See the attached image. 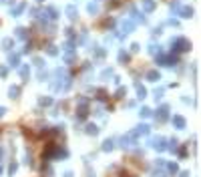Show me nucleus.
I'll return each mask as SVG.
<instances>
[{
  "label": "nucleus",
  "instance_id": "1",
  "mask_svg": "<svg viewBox=\"0 0 201 177\" xmlns=\"http://www.w3.org/2000/svg\"><path fill=\"white\" fill-rule=\"evenodd\" d=\"M171 44H173L175 52H185V50L191 48V42H189L187 38H183V36H181V38H175V42H171Z\"/></svg>",
  "mask_w": 201,
  "mask_h": 177
},
{
  "label": "nucleus",
  "instance_id": "2",
  "mask_svg": "<svg viewBox=\"0 0 201 177\" xmlns=\"http://www.w3.org/2000/svg\"><path fill=\"white\" fill-rule=\"evenodd\" d=\"M149 147H153L157 151H165L167 149V141L163 137H153V139H149Z\"/></svg>",
  "mask_w": 201,
  "mask_h": 177
},
{
  "label": "nucleus",
  "instance_id": "3",
  "mask_svg": "<svg viewBox=\"0 0 201 177\" xmlns=\"http://www.w3.org/2000/svg\"><path fill=\"white\" fill-rule=\"evenodd\" d=\"M149 131H151V127H149V125H145V123H143V125H139V127H135V131H133V135L135 137H145V135H149Z\"/></svg>",
  "mask_w": 201,
  "mask_h": 177
},
{
  "label": "nucleus",
  "instance_id": "4",
  "mask_svg": "<svg viewBox=\"0 0 201 177\" xmlns=\"http://www.w3.org/2000/svg\"><path fill=\"white\" fill-rule=\"evenodd\" d=\"M177 14H179L181 18H191V16H193V8L191 6H179Z\"/></svg>",
  "mask_w": 201,
  "mask_h": 177
},
{
  "label": "nucleus",
  "instance_id": "5",
  "mask_svg": "<svg viewBox=\"0 0 201 177\" xmlns=\"http://www.w3.org/2000/svg\"><path fill=\"white\" fill-rule=\"evenodd\" d=\"M173 125H175V129H185V125H187V121H185V117H181V115H175V117H173Z\"/></svg>",
  "mask_w": 201,
  "mask_h": 177
},
{
  "label": "nucleus",
  "instance_id": "6",
  "mask_svg": "<svg viewBox=\"0 0 201 177\" xmlns=\"http://www.w3.org/2000/svg\"><path fill=\"white\" fill-rule=\"evenodd\" d=\"M64 12H67V16L70 18V20H74V18L79 16V10H76V6H74V4H68V6L64 8Z\"/></svg>",
  "mask_w": 201,
  "mask_h": 177
},
{
  "label": "nucleus",
  "instance_id": "7",
  "mask_svg": "<svg viewBox=\"0 0 201 177\" xmlns=\"http://www.w3.org/2000/svg\"><path fill=\"white\" fill-rule=\"evenodd\" d=\"M133 28H135V22H131V20H123L121 22V30H123L125 34L133 32Z\"/></svg>",
  "mask_w": 201,
  "mask_h": 177
},
{
  "label": "nucleus",
  "instance_id": "8",
  "mask_svg": "<svg viewBox=\"0 0 201 177\" xmlns=\"http://www.w3.org/2000/svg\"><path fill=\"white\" fill-rule=\"evenodd\" d=\"M167 113H169V107L163 105V107L157 111V121H167Z\"/></svg>",
  "mask_w": 201,
  "mask_h": 177
},
{
  "label": "nucleus",
  "instance_id": "9",
  "mask_svg": "<svg viewBox=\"0 0 201 177\" xmlns=\"http://www.w3.org/2000/svg\"><path fill=\"white\" fill-rule=\"evenodd\" d=\"M143 2V10L145 12H153L155 10V0H141Z\"/></svg>",
  "mask_w": 201,
  "mask_h": 177
},
{
  "label": "nucleus",
  "instance_id": "10",
  "mask_svg": "<svg viewBox=\"0 0 201 177\" xmlns=\"http://www.w3.org/2000/svg\"><path fill=\"white\" fill-rule=\"evenodd\" d=\"M159 79H161L159 70H155V68H153V70H149V73H147V81H151V82H157Z\"/></svg>",
  "mask_w": 201,
  "mask_h": 177
},
{
  "label": "nucleus",
  "instance_id": "11",
  "mask_svg": "<svg viewBox=\"0 0 201 177\" xmlns=\"http://www.w3.org/2000/svg\"><path fill=\"white\" fill-rule=\"evenodd\" d=\"M8 95H10V99H18V95H20V87H10L8 88Z\"/></svg>",
  "mask_w": 201,
  "mask_h": 177
},
{
  "label": "nucleus",
  "instance_id": "12",
  "mask_svg": "<svg viewBox=\"0 0 201 177\" xmlns=\"http://www.w3.org/2000/svg\"><path fill=\"white\" fill-rule=\"evenodd\" d=\"M2 48H4V50L14 48V38H4V40H2Z\"/></svg>",
  "mask_w": 201,
  "mask_h": 177
},
{
  "label": "nucleus",
  "instance_id": "13",
  "mask_svg": "<svg viewBox=\"0 0 201 177\" xmlns=\"http://www.w3.org/2000/svg\"><path fill=\"white\" fill-rule=\"evenodd\" d=\"M40 105H42V107H50V105H52V99H50V97H40Z\"/></svg>",
  "mask_w": 201,
  "mask_h": 177
},
{
  "label": "nucleus",
  "instance_id": "14",
  "mask_svg": "<svg viewBox=\"0 0 201 177\" xmlns=\"http://www.w3.org/2000/svg\"><path fill=\"white\" fill-rule=\"evenodd\" d=\"M137 95H139V99H145V97H147V88L137 85Z\"/></svg>",
  "mask_w": 201,
  "mask_h": 177
},
{
  "label": "nucleus",
  "instance_id": "15",
  "mask_svg": "<svg viewBox=\"0 0 201 177\" xmlns=\"http://www.w3.org/2000/svg\"><path fill=\"white\" fill-rule=\"evenodd\" d=\"M139 115H141V117H151V115H153V111L149 109V107H141Z\"/></svg>",
  "mask_w": 201,
  "mask_h": 177
},
{
  "label": "nucleus",
  "instance_id": "16",
  "mask_svg": "<svg viewBox=\"0 0 201 177\" xmlns=\"http://www.w3.org/2000/svg\"><path fill=\"white\" fill-rule=\"evenodd\" d=\"M20 62V55H10V67H18Z\"/></svg>",
  "mask_w": 201,
  "mask_h": 177
},
{
  "label": "nucleus",
  "instance_id": "17",
  "mask_svg": "<svg viewBox=\"0 0 201 177\" xmlns=\"http://www.w3.org/2000/svg\"><path fill=\"white\" fill-rule=\"evenodd\" d=\"M28 75H30V68H28L26 64L20 67V76H22V79H28Z\"/></svg>",
  "mask_w": 201,
  "mask_h": 177
},
{
  "label": "nucleus",
  "instance_id": "18",
  "mask_svg": "<svg viewBox=\"0 0 201 177\" xmlns=\"http://www.w3.org/2000/svg\"><path fill=\"white\" fill-rule=\"evenodd\" d=\"M24 8H26V4H24V2H22V4H18V6H16V8H14V10H12V16H18V14L22 12Z\"/></svg>",
  "mask_w": 201,
  "mask_h": 177
},
{
  "label": "nucleus",
  "instance_id": "19",
  "mask_svg": "<svg viewBox=\"0 0 201 177\" xmlns=\"http://www.w3.org/2000/svg\"><path fill=\"white\" fill-rule=\"evenodd\" d=\"M46 52L50 56H56V55H58V50H56V46H54V44H48V46H46Z\"/></svg>",
  "mask_w": 201,
  "mask_h": 177
},
{
  "label": "nucleus",
  "instance_id": "20",
  "mask_svg": "<svg viewBox=\"0 0 201 177\" xmlns=\"http://www.w3.org/2000/svg\"><path fill=\"white\" fill-rule=\"evenodd\" d=\"M165 167H167V171H169V173H177V171H179V167H177V163H167V165H165Z\"/></svg>",
  "mask_w": 201,
  "mask_h": 177
},
{
  "label": "nucleus",
  "instance_id": "21",
  "mask_svg": "<svg viewBox=\"0 0 201 177\" xmlns=\"http://www.w3.org/2000/svg\"><path fill=\"white\" fill-rule=\"evenodd\" d=\"M87 133H88V135H97V133H99L97 125H87Z\"/></svg>",
  "mask_w": 201,
  "mask_h": 177
},
{
  "label": "nucleus",
  "instance_id": "22",
  "mask_svg": "<svg viewBox=\"0 0 201 177\" xmlns=\"http://www.w3.org/2000/svg\"><path fill=\"white\" fill-rule=\"evenodd\" d=\"M103 151H113V141H111V139H107V141L103 143Z\"/></svg>",
  "mask_w": 201,
  "mask_h": 177
},
{
  "label": "nucleus",
  "instance_id": "23",
  "mask_svg": "<svg viewBox=\"0 0 201 177\" xmlns=\"http://www.w3.org/2000/svg\"><path fill=\"white\" fill-rule=\"evenodd\" d=\"M16 38H26V28H16Z\"/></svg>",
  "mask_w": 201,
  "mask_h": 177
},
{
  "label": "nucleus",
  "instance_id": "24",
  "mask_svg": "<svg viewBox=\"0 0 201 177\" xmlns=\"http://www.w3.org/2000/svg\"><path fill=\"white\" fill-rule=\"evenodd\" d=\"M87 10H88V12H91V14H97V12H99V6L91 2V4H88V6H87Z\"/></svg>",
  "mask_w": 201,
  "mask_h": 177
},
{
  "label": "nucleus",
  "instance_id": "25",
  "mask_svg": "<svg viewBox=\"0 0 201 177\" xmlns=\"http://www.w3.org/2000/svg\"><path fill=\"white\" fill-rule=\"evenodd\" d=\"M149 52H151V55H157V52H159V46L151 42V44H149Z\"/></svg>",
  "mask_w": 201,
  "mask_h": 177
},
{
  "label": "nucleus",
  "instance_id": "26",
  "mask_svg": "<svg viewBox=\"0 0 201 177\" xmlns=\"http://www.w3.org/2000/svg\"><path fill=\"white\" fill-rule=\"evenodd\" d=\"M100 76H103V79H109V76H113V68H105Z\"/></svg>",
  "mask_w": 201,
  "mask_h": 177
},
{
  "label": "nucleus",
  "instance_id": "27",
  "mask_svg": "<svg viewBox=\"0 0 201 177\" xmlns=\"http://www.w3.org/2000/svg\"><path fill=\"white\" fill-rule=\"evenodd\" d=\"M127 95V88H123V87H119V91H117V99H123V97Z\"/></svg>",
  "mask_w": 201,
  "mask_h": 177
},
{
  "label": "nucleus",
  "instance_id": "28",
  "mask_svg": "<svg viewBox=\"0 0 201 177\" xmlns=\"http://www.w3.org/2000/svg\"><path fill=\"white\" fill-rule=\"evenodd\" d=\"M119 61H121V62H127V61H129V55L121 50V52H119Z\"/></svg>",
  "mask_w": 201,
  "mask_h": 177
},
{
  "label": "nucleus",
  "instance_id": "29",
  "mask_svg": "<svg viewBox=\"0 0 201 177\" xmlns=\"http://www.w3.org/2000/svg\"><path fill=\"white\" fill-rule=\"evenodd\" d=\"M16 169H18V165H16V163H10V167H8V173H10V175H14V173H16Z\"/></svg>",
  "mask_w": 201,
  "mask_h": 177
},
{
  "label": "nucleus",
  "instance_id": "30",
  "mask_svg": "<svg viewBox=\"0 0 201 177\" xmlns=\"http://www.w3.org/2000/svg\"><path fill=\"white\" fill-rule=\"evenodd\" d=\"M163 91H165V88H157V91H155V101H159L161 97H163Z\"/></svg>",
  "mask_w": 201,
  "mask_h": 177
},
{
  "label": "nucleus",
  "instance_id": "31",
  "mask_svg": "<svg viewBox=\"0 0 201 177\" xmlns=\"http://www.w3.org/2000/svg\"><path fill=\"white\" fill-rule=\"evenodd\" d=\"M34 64H36V67H40V68H42V58H38V56H36V58H34Z\"/></svg>",
  "mask_w": 201,
  "mask_h": 177
},
{
  "label": "nucleus",
  "instance_id": "32",
  "mask_svg": "<svg viewBox=\"0 0 201 177\" xmlns=\"http://www.w3.org/2000/svg\"><path fill=\"white\" fill-rule=\"evenodd\" d=\"M6 73H8L6 67H2V64H0V76H6Z\"/></svg>",
  "mask_w": 201,
  "mask_h": 177
},
{
  "label": "nucleus",
  "instance_id": "33",
  "mask_svg": "<svg viewBox=\"0 0 201 177\" xmlns=\"http://www.w3.org/2000/svg\"><path fill=\"white\" fill-rule=\"evenodd\" d=\"M48 14H50V18H56V10L54 8H48Z\"/></svg>",
  "mask_w": 201,
  "mask_h": 177
},
{
  "label": "nucleus",
  "instance_id": "34",
  "mask_svg": "<svg viewBox=\"0 0 201 177\" xmlns=\"http://www.w3.org/2000/svg\"><path fill=\"white\" fill-rule=\"evenodd\" d=\"M179 177H189V171H181V173H179Z\"/></svg>",
  "mask_w": 201,
  "mask_h": 177
},
{
  "label": "nucleus",
  "instance_id": "35",
  "mask_svg": "<svg viewBox=\"0 0 201 177\" xmlns=\"http://www.w3.org/2000/svg\"><path fill=\"white\" fill-rule=\"evenodd\" d=\"M6 115V109H4V107H0V117H4Z\"/></svg>",
  "mask_w": 201,
  "mask_h": 177
},
{
  "label": "nucleus",
  "instance_id": "36",
  "mask_svg": "<svg viewBox=\"0 0 201 177\" xmlns=\"http://www.w3.org/2000/svg\"><path fill=\"white\" fill-rule=\"evenodd\" d=\"M62 177H73V171H64V175Z\"/></svg>",
  "mask_w": 201,
  "mask_h": 177
},
{
  "label": "nucleus",
  "instance_id": "37",
  "mask_svg": "<svg viewBox=\"0 0 201 177\" xmlns=\"http://www.w3.org/2000/svg\"><path fill=\"white\" fill-rule=\"evenodd\" d=\"M2 155H4V149H2V145H0V159H2Z\"/></svg>",
  "mask_w": 201,
  "mask_h": 177
},
{
  "label": "nucleus",
  "instance_id": "38",
  "mask_svg": "<svg viewBox=\"0 0 201 177\" xmlns=\"http://www.w3.org/2000/svg\"><path fill=\"white\" fill-rule=\"evenodd\" d=\"M157 177H165V175H163V173H159V175H157Z\"/></svg>",
  "mask_w": 201,
  "mask_h": 177
},
{
  "label": "nucleus",
  "instance_id": "39",
  "mask_svg": "<svg viewBox=\"0 0 201 177\" xmlns=\"http://www.w3.org/2000/svg\"><path fill=\"white\" fill-rule=\"evenodd\" d=\"M0 175H2V165H0Z\"/></svg>",
  "mask_w": 201,
  "mask_h": 177
},
{
  "label": "nucleus",
  "instance_id": "40",
  "mask_svg": "<svg viewBox=\"0 0 201 177\" xmlns=\"http://www.w3.org/2000/svg\"><path fill=\"white\" fill-rule=\"evenodd\" d=\"M36 2H44V0H36Z\"/></svg>",
  "mask_w": 201,
  "mask_h": 177
}]
</instances>
